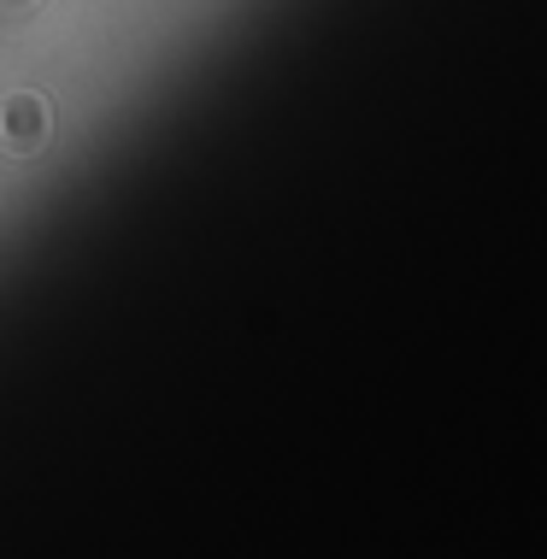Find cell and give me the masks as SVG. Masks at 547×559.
Returning <instances> with one entry per match:
<instances>
[{
    "mask_svg": "<svg viewBox=\"0 0 547 559\" xmlns=\"http://www.w3.org/2000/svg\"><path fill=\"white\" fill-rule=\"evenodd\" d=\"M0 7H7V12H24V7H29V0H0Z\"/></svg>",
    "mask_w": 547,
    "mask_h": 559,
    "instance_id": "7a4b0ae2",
    "label": "cell"
},
{
    "mask_svg": "<svg viewBox=\"0 0 547 559\" xmlns=\"http://www.w3.org/2000/svg\"><path fill=\"white\" fill-rule=\"evenodd\" d=\"M0 142H7V154H36L48 142V107L36 95H12L0 107Z\"/></svg>",
    "mask_w": 547,
    "mask_h": 559,
    "instance_id": "6da1fadb",
    "label": "cell"
}]
</instances>
